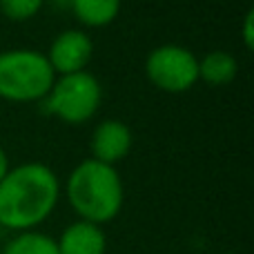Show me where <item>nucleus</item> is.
Instances as JSON below:
<instances>
[{"instance_id":"1","label":"nucleus","mask_w":254,"mask_h":254,"mask_svg":"<svg viewBox=\"0 0 254 254\" xmlns=\"http://www.w3.org/2000/svg\"><path fill=\"white\" fill-rule=\"evenodd\" d=\"M61 198V181L45 163L9 167L0 181V228L31 232L54 214Z\"/></svg>"},{"instance_id":"2","label":"nucleus","mask_w":254,"mask_h":254,"mask_svg":"<svg viewBox=\"0 0 254 254\" xmlns=\"http://www.w3.org/2000/svg\"><path fill=\"white\" fill-rule=\"evenodd\" d=\"M65 196L78 221L103 228L123 210V179L114 165L87 158L69 172L65 181Z\"/></svg>"},{"instance_id":"3","label":"nucleus","mask_w":254,"mask_h":254,"mask_svg":"<svg viewBox=\"0 0 254 254\" xmlns=\"http://www.w3.org/2000/svg\"><path fill=\"white\" fill-rule=\"evenodd\" d=\"M56 74L47 56L20 47L0 52V98L9 103H38L52 89Z\"/></svg>"},{"instance_id":"4","label":"nucleus","mask_w":254,"mask_h":254,"mask_svg":"<svg viewBox=\"0 0 254 254\" xmlns=\"http://www.w3.org/2000/svg\"><path fill=\"white\" fill-rule=\"evenodd\" d=\"M47 114L56 116L67 125H83L94 119L103 103L101 80L89 71L56 76L52 89L43 98Z\"/></svg>"},{"instance_id":"5","label":"nucleus","mask_w":254,"mask_h":254,"mask_svg":"<svg viewBox=\"0 0 254 254\" xmlns=\"http://www.w3.org/2000/svg\"><path fill=\"white\" fill-rule=\"evenodd\" d=\"M145 74L161 92H190L198 83V56L183 45H158L145 58Z\"/></svg>"},{"instance_id":"6","label":"nucleus","mask_w":254,"mask_h":254,"mask_svg":"<svg viewBox=\"0 0 254 254\" xmlns=\"http://www.w3.org/2000/svg\"><path fill=\"white\" fill-rule=\"evenodd\" d=\"M45 56L56 76L87 71L89 61L94 58V40L87 31L67 29L52 40Z\"/></svg>"},{"instance_id":"7","label":"nucleus","mask_w":254,"mask_h":254,"mask_svg":"<svg viewBox=\"0 0 254 254\" xmlns=\"http://www.w3.org/2000/svg\"><path fill=\"white\" fill-rule=\"evenodd\" d=\"M134 145V136H131L129 125H125L119 119H107L96 125L89 140V149H92V158L101 161L105 165H114L123 161L127 154L131 152Z\"/></svg>"},{"instance_id":"8","label":"nucleus","mask_w":254,"mask_h":254,"mask_svg":"<svg viewBox=\"0 0 254 254\" xmlns=\"http://www.w3.org/2000/svg\"><path fill=\"white\" fill-rule=\"evenodd\" d=\"M56 246L58 254H105L107 237L101 225L74 221L63 230Z\"/></svg>"},{"instance_id":"9","label":"nucleus","mask_w":254,"mask_h":254,"mask_svg":"<svg viewBox=\"0 0 254 254\" xmlns=\"http://www.w3.org/2000/svg\"><path fill=\"white\" fill-rule=\"evenodd\" d=\"M239 63L225 49H214L198 58V80L207 83L210 87H225L237 78Z\"/></svg>"},{"instance_id":"10","label":"nucleus","mask_w":254,"mask_h":254,"mask_svg":"<svg viewBox=\"0 0 254 254\" xmlns=\"http://www.w3.org/2000/svg\"><path fill=\"white\" fill-rule=\"evenodd\" d=\"M123 0H67L76 20L85 27H105L116 20Z\"/></svg>"},{"instance_id":"11","label":"nucleus","mask_w":254,"mask_h":254,"mask_svg":"<svg viewBox=\"0 0 254 254\" xmlns=\"http://www.w3.org/2000/svg\"><path fill=\"white\" fill-rule=\"evenodd\" d=\"M2 254H58L56 239L43 232H20L4 246Z\"/></svg>"},{"instance_id":"12","label":"nucleus","mask_w":254,"mask_h":254,"mask_svg":"<svg viewBox=\"0 0 254 254\" xmlns=\"http://www.w3.org/2000/svg\"><path fill=\"white\" fill-rule=\"evenodd\" d=\"M45 0H0V11L13 22H25L38 16Z\"/></svg>"},{"instance_id":"13","label":"nucleus","mask_w":254,"mask_h":254,"mask_svg":"<svg viewBox=\"0 0 254 254\" xmlns=\"http://www.w3.org/2000/svg\"><path fill=\"white\" fill-rule=\"evenodd\" d=\"M254 43V31H252V11L246 13V20H243V45H246L248 49L252 47Z\"/></svg>"},{"instance_id":"14","label":"nucleus","mask_w":254,"mask_h":254,"mask_svg":"<svg viewBox=\"0 0 254 254\" xmlns=\"http://www.w3.org/2000/svg\"><path fill=\"white\" fill-rule=\"evenodd\" d=\"M9 156H7V152H4V147H0V181H2V176L9 172Z\"/></svg>"}]
</instances>
